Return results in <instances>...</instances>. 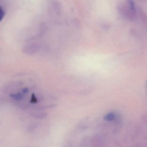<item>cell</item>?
Listing matches in <instances>:
<instances>
[{
  "label": "cell",
  "instance_id": "cell-6",
  "mask_svg": "<svg viewBox=\"0 0 147 147\" xmlns=\"http://www.w3.org/2000/svg\"><path fill=\"white\" fill-rule=\"evenodd\" d=\"M28 92V89L27 88H25L23 90V93L24 94H26Z\"/></svg>",
  "mask_w": 147,
  "mask_h": 147
},
{
  "label": "cell",
  "instance_id": "cell-5",
  "mask_svg": "<svg viewBox=\"0 0 147 147\" xmlns=\"http://www.w3.org/2000/svg\"><path fill=\"white\" fill-rule=\"evenodd\" d=\"M31 102L32 103H35L37 102V99L35 98V96L34 94L32 95V99H31Z\"/></svg>",
  "mask_w": 147,
  "mask_h": 147
},
{
  "label": "cell",
  "instance_id": "cell-1",
  "mask_svg": "<svg viewBox=\"0 0 147 147\" xmlns=\"http://www.w3.org/2000/svg\"><path fill=\"white\" fill-rule=\"evenodd\" d=\"M119 147H147V132L136 129L129 132L124 143L119 144Z\"/></svg>",
  "mask_w": 147,
  "mask_h": 147
},
{
  "label": "cell",
  "instance_id": "cell-2",
  "mask_svg": "<svg viewBox=\"0 0 147 147\" xmlns=\"http://www.w3.org/2000/svg\"><path fill=\"white\" fill-rule=\"evenodd\" d=\"M127 6L129 9L134 15L136 16V9L135 4L133 0H126Z\"/></svg>",
  "mask_w": 147,
  "mask_h": 147
},
{
  "label": "cell",
  "instance_id": "cell-4",
  "mask_svg": "<svg viewBox=\"0 0 147 147\" xmlns=\"http://www.w3.org/2000/svg\"><path fill=\"white\" fill-rule=\"evenodd\" d=\"M4 14V11H3V9L0 7V21H1L3 18Z\"/></svg>",
  "mask_w": 147,
  "mask_h": 147
},
{
  "label": "cell",
  "instance_id": "cell-3",
  "mask_svg": "<svg viewBox=\"0 0 147 147\" xmlns=\"http://www.w3.org/2000/svg\"><path fill=\"white\" fill-rule=\"evenodd\" d=\"M10 96L12 98H13V99L16 100H21L22 98V97H23L22 94L20 93L11 94Z\"/></svg>",
  "mask_w": 147,
  "mask_h": 147
}]
</instances>
